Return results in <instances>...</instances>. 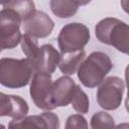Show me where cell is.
Listing matches in <instances>:
<instances>
[{
    "label": "cell",
    "instance_id": "obj_7",
    "mask_svg": "<svg viewBox=\"0 0 129 129\" xmlns=\"http://www.w3.org/2000/svg\"><path fill=\"white\" fill-rule=\"evenodd\" d=\"M51 75L45 72H35L30 83V97L34 105L45 111L52 110L50 94L52 87Z\"/></svg>",
    "mask_w": 129,
    "mask_h": 129
},
{
    "label": "cell",
    "instance_id": "obj_12",
    "mask_svg": "<svg viewBox=\"0 0 129 129\" xmlns=\"http://www.w3.org/2000/svg\"><path fill=\"white\" fill-rule=\"evenodd\" d=\"M60 60L59 52L51 44H43L40 46L38 56L33 64V71L35 72H45L48 74L54 73L56 67Z\"/></svg>",
    "mask_w": 129,
    "mask_h": 129
},
{
    "label": "cell",
    "instance_id": "obj_16",
    "mask_svg": "<svg viewBox=\"0 0 129 129\" xmlns=\"http://www.w3.org/2000/svg\"><path fill=\"white\" fill-rule=\"evenodd\" d=\"M20 43H21L22 51L24 52V54L26 55V58L30 61L31 66L33 68V64L38 56L39 49H40V46L38 45L36 37H34L28 33H24V34H22Z\"/></svg>",
    "mask_w": 129,
    "mask_h": 129
},
{
    "label": "cell",
    "instance_id": "obj_17",
    "mask_svg": "<svg viewBox=\"0 0 129 129\" xmlns=\"http://www.w3.org/2000/svg\"><path fill=\"white\" fill-rule=\"evenodd\" d=\"M71 104L74 110L80 114H86L89 112V109H90L89 98L79 85L76 86V90H75Z\"/></svg>",
    "mask_w": 129,
    "mask_h": 129
},
{
    "label": "cell",
    "instance_id": "obj_21",
    "mask_svg": "<svg viewBox=\"0 0 129 129\" xmlns=\"http://www.w3.org/2000/svg\"><path fill=\"white\" fill-rule=\"evenodd\" d=\"M121 7L126 13L129 14V0H121Z\"/></svg>",
    "mask_w": 129,
    "mask_h": 129
},
{
    "label": "cell",
    "instance_id": "obj_4",
    "mask_svg": "<svg viewBox=\"0 0 129 129\" xmlns=\"http://www.w3.org/2000/svg\"><path fill=\"white\" fill-rule=\"evenodd\" d=\"M90 40L89 28L79 22H72L66 24L59 31L57 36V43L60 53L74 52L87 45Z\"/></svg>",
    "mask_w": 129,
    "mask_h": 129
},
{
    "label": "cell",
    "instance_id": "obj_2",
    "mask_svg": "<svg viewBox=\"0 0 129 129\" xmlns=\"http://www.w3.org/2000/svg\"><path fill=\"white\" fill-rule=\"evenodd\" d=\"M112 68V60L107 53L94 51L80 64L77 71L78 78L85 87L95 88L103 82Z\"/></svg>",
    "mask_w": 129,
    "mask_h": 129
},
{
    "label": "cell",
    "instance_id": "obj_18",
    "mask_svg": "<svg viewBox=\"0 0 129 129\" xmlns=\"http://www.w3.org/2000/svg\"><path fill=\"white\" fill-rule=\"evenodd\" d=\"M113 127H115V122L113 117L104 111L95 113L91 118V128L93 129L113 128Z\"/></svg>",
    "mask_w": 129,
    "mask_h": 129
},
{
    "label": "cell",
    "instance_id": "obj_1",
    "mask_svg": "<svg viewBox=\"0 0 129 129\" xmlns=\"http://www.w3.org/2000/svg\"><path fill=\"white\" fill-rule=\"evenodd\" d=\"M95 33L100 42L129 55V25L125 22L114 17L104 18L96 25Z\"/></svg>",
    "mask_w": 129,
    "mask_h": 129
},
{
    "label": "cell",
    "instance_id": "obj_10",
    "mask_svg": "<svg viewBox=\"0 0 129 129\" xmlns=\"http://www.w3.org/2000/svg\"><path fill=\"white\" fill-rule=\"evenodd\" d=\"M54 28L53 20L43 11H35V13L25 22H23V29L36 38H43L48 36Z\"/></svg>",
    "mask_w": 129,
    "mask_h": 129
},
{
    "label": "cell",
    "instance_id": "obj_13",
    "mask_svg": "<svg viewBox=\"0 0 129 129\" xmlns=\"http://www.w3.org/2000/svg\"><path fill=\"white\" fill-rule=\"evenodd\" d=\"M86 58V51L84 49L68 52V53H60V60L58 63V68L60 72L66 76L74 75L83 60Z\"/></svg>",
    "mask_w": 129,
    "mask_h": 129
},
{
    "label": "cell",
    "instance_id": "obj_22",
    "mask_svg": "<svg viewBox=\"0 0 129 129\" xmlns=\"http://www.w3.org/2000/svg\"><path fill=\"white\" fill-rule=\"evenodd\" d=\"M11 0H0V3H1V5L2 6H5L7 3H9Z\"/></svg>",
    "mask_w": 129,
    "mask_h": 129
},
{
    "label": "cell",
    "instance_id": "obj_14",
    "mask_svg": "<svg viewBox=\"0 0 129 129\" xmlns=\"http://www.w3.org/2000/svg\"><path fill=\"white\" fill-rule=\"evenodd\" d=\"M79 0H50V9L58 18H70L79 9Z\"/></svg>",
    "mask_w": 129,
    "mask_h": 129
},
{
    "label": "cell",
    "instance_id": "obj_19",
    "mask_svg": "<svg viewBox=\"0 0 129 129\" xmlns=\"http://www.w3.org/2000/svg\"><path fill=\"white\" fill-rule=\"evenodd\" d=\"M67 129H74V128H88V123L86 118L82 114H75L68 117L66 122Z\"/></svg>",
    "mask_w": 129,
    "mask_h": 129
},
{
    "label": "cell",
    "instance_id": "obj_8",
    "mask_svg": "<svg viewBox=\"0 0 129 129\" xmlns=\"http://www.w3.org/2000/svg\"><path fill=\"white\" fill-rule=\"evenodd\" d=\"M58 116L50 111H45L40 115L23 116L20 118H14L9 124V128H59Z\"/></svg>",
    "mask_w": 129,
    "mask_h": 129
},
{
    "label": "cell",
    "instance_id": "obj_11",
    "mask_svg": "<svg viewBox=\"0 0 129 129\" xmlns=\"http://www.w3.org/2000/svg\"><path fill=\"white\" fill-rule=\"evenodd\" d=\"M29 111L27 102L20 96L0 94V116L20 118L26 116Z\"/></svg>",
    "mask_w": 129,
    "mask_h": 129
},
{
    "label": "cell",
    "instance_id": "obj_20",
    "mask_svg": "<svg viewBox=\"0 0 129 129\" xmlns=\"http://www.w3.org/2000/svg\"><path fill=\"white\" fill-rule=\"evenodd\" d=\"M125 81H126V85H127V89H128L127 98L125 101V108H126L127 112L129 113V63L125 69Z\"/></svg>",
    "mask_w": 129,
    "mask_h": 129
},
{
    "label": "cell",
    "instance_id": "obj_9",
    "mask_svg": "<svg viewBox=\"0 0 129 129\" xmlns=\"http://www.w3.org/2000/svg\"><path fill=\"white\" fill-rule=\"evenodd\" d=\"M76 86L77 85L74 80L66 75L52 83L50 94V104L52 110L57 107H66L72 102Z\"/></svg>",
    "mask_w": 129,
    "mask_h": 129
},
{
    "label": "cell",
    "instance_id": "obj_5",
    "mask_svg": "<svg viewBox=\"0 0 129 129\" xmlns=\"http://www.w3.org/2000/svg\"><path fill=\"white\" fill-rule=\"evenodd\" d=\"M20 16L9 8L3 7L0 11V47L1 49H12L21 41Z\"/></svg>",
    "mask_w": 129,
    "mask_h": 129
},
{
    "label": "cell",
    "instance_id": "obj_6",
    "mask_svg": "<svg viewBox=\"0 0 129 129\" xmlns=\"http://www.w3.org/2000/svg\"><path fill=\"white\" fill-rule=\"evenodd\" d=\"M125 90L124 81L116 76L103 80L97 91V102L104 110L112 111L120 107Z\"/></svg>",
    "mask_w": 129,
    "mask_h": 129
},
{
    "label": "cell",
    "instance_id": "obj_3",
    "mask_svg": "<svg viewBox=\"0 0 129 129\" xmlns=\"http://www.w3.org/2000/svg\"><path fill=\"white\" fill-rule=\"evenodd\" d=\"M33 68L27 58L2 57L0 59V84L8 89H20L29 84Z\"/></svg>",
    "mask_w": 129,
    "mask_h": 129
},
{
    "label": "cell",
    "instance_id": "obj_15",
    "mask_svg": "<svg viewBox=\"0 0 129 129\" xmlns=\"http://www.w3.org/2000/svg\"><path fill=\"white\" fill-rule=\"evenodd\" d=\"M3 7L9 8L16 12L20 16L22 22L28 20L36 11L33 0H11Z\"/></svg>",
    "mask_w": 129,
    "mask_h": 129
}]
</instances>
